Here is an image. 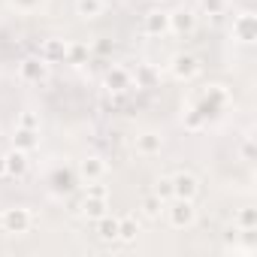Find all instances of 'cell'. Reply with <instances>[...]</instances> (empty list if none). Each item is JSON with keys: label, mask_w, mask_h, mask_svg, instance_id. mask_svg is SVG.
Segmentation results:
<instances>
[{"label": "cell", "mask_w": 257, "mask_h": 257, "mask_svg": "<svg viewBox=\"0 0 257 257\" xmlns=\"http://www.w3.org/2000/svg\"><path fill=\"white\" fill-rule=\"evenodd\" d=\"M164 215H167V221H170L173 230H188V227H194V221H197L194 200H179V197H173V200L164 206Z\"/></svg>", "instance_id": "1"}, {"label": "cell", "mask_w": 257, "mask_h": 257, "mask_svg": "<svg viewBox=\"0 0 257 257\" xmlns=\"http://www.w3.org/2000/svg\"><path fill=\"white\" fill-rule=\"evenodd\" d=\"M34 227V212L25 206H13L0 212V230L4 233H28Z\"/></svg>", "instance_id": "2"}, {"label": "cell", "mask_w": 257, "mask_h": 257, "mask_svg": "<svg viewBox=\"0 0 257 257\" xmlns=\"http://www.w3.org/2000/svg\"><path fill=\"white\" fill-rule=\"evenodd\" d=\"M19 79L28 82V85H43L49 79V64L37 55V58H25L19 64Z\"/></svg>", "instance_id": "3"}, {"label": "cell", "mask_w": 257, "mask_h": 257, "mask_svg": "<svg viewBox=\"0 0 257 257\" xmlns=\"http://www.w3.org/2000/svg\"><path fill=\"white\" fill-rule=\"evenodd\" d=\"M197 194H200V182H197V176L194 173H176L173 176V197H179V200H197Z\"/></svg>", "instance_id": "4"}, {"label": "cell", "mask_w": 257, "mask_h": 257, "mask_svg": "<svg viewBox=\"0 0 257 257\" xmlns=\"http://www.w3.org/2000/svg\"><path fill=\"white\" fill-rule=\"evenodd\" d=\"M143 34H146V37H167V34H170V13L152 10V13L143 19Z\"/></svg>", "instance_id": "5"}, {"label": "cell", "mask_w": 257, "mask_h": 257, "mask_svg": "<svg viewBox=\"0 0 257 257\" xmlns=\"http://www.w3.org/2000/svg\"><path fill=\"white\" fill-rule=\"evenodd\" d=\"M200 61L194 58V55H176L173 58V76L179 79V82H191L194 76H200Z\"/></svg>", "instance_id": "6"}, {"label": "cell", "mask_w": 257, "mask_h": 257, "mask_svg": "<svg viewBox=\"0 0 257 257\" xmlns=\"http://www.w3.org/2000/svg\"><path fill=\"white\" fill-rule=\"evenodd\" d=\"M233 37L239 43H254V37H257V19H254V13H242V16L233 19Z\"/></svg>", "instance_id": "7"}, {"label": "cell", "mask_w": 257, "mask_h": 257, "mask_svg": "<svg viewBox=\"0 0 257 257\" xmlns=\"http://www.w3.org/2000/svg\"><path fill=\"white\" fill-rule=\"evenodd\" d=\"M103 85H106V91H112V94H121V91H127V88H134L131 73H127L124 67H109L106 76H103Z\"/></svg>", "instance_id": "8"}, {"label": "cell", "mask_w": 257, "mask_h": 257, "mask_svg": "<svg viewBox=\"0 0 257 257\" xmlns=\"http://www.w3.org/2000/svg\"><path fill=\"white\" fill-rule=\"evenodd\" d=\"M40 58H43L46 64H58V61H64V58H67V43H64L61 37H49V40H43V43H40Z\"/></svg>", "instance_id": "9"}, {"label": "cell", "mask_w": 257, "mask_h": 257, "mask_svg": "<svg viewBox=\"0 0 257 257\" xmlns=\"http://www.w3.org/2000/svg\"><path fill=\"white\" fill-rule=\"evenodd\" d=\"M161 149H164V137H161V134L146 131V134L137 137V152H140L143 158H155V155H161Z\"/></svg>", "instance_id": "10"}, {"label": "cell", "mask_w": 257, "mask_h": 257, "mask_svg": "<svg viewBox=\"0 0 257 257\" xmlns=\"http://www.w3.org/2000/svg\"><path fill=\"white\" fill-rule=\"evenodd\" d=\"M197 28V16L188 10H176L170 13V34H191Z\"/></svg>", "instance_id": "11"}, {"label": "cell", "mask_w": 257, "mask_h": 257, "mask_svg": "<svg viewBox=\"0 0 257 257\" xmlns=\"http://www.w3.org/2000/svg\"><path fill=\"white\" fill-rule=\"evenodd\" d=\"M103 173H106V161H103V158L91 155V158L79 161V176H82L85 182H97V179H103Z\"/></svg>", "instance_id": "12"}, {"label": "cell", "mask_w": 257, "mask_h": 257, "mask_svg": "<svg viewBox=\"0 0 257 257\" xmlns=\"http://www.w3.org/2000/svg\"><path fill=\"white\" fill-rule=\"evenodd\" d=\"M4 158H7V170H10L13 179H22V176L28 173V167H31L28 152H22V149H13V152H7Z\"/></svg>", "instance_id": "13"}, {"label": "cell", "mask_w": 257, "mask_h": 257, "mask_svg": "<svg viewBox=\"0 0 257 257\" xmlns=\"http://www.w3.org/2000/svg\"><path fill=\"white\" fill-rule=\"evenodd\" d=\"M94 233H97V239H103V242H118V218H112V215L106 212L103 218L94 221Z\"/></svg>", "instance_id": "14"}, {"label": "cell", "mask_w": 257, "mask_h": 257, "mask_svg": "<svg viewBox=\"0 0 257 257\" xmlns=\"http://www.w3.org/2000/svg\"><path fill=\"white\" fill-rule=\"evenodd\" d=\"M106 206H109V200H103V197H85L82 206H79V212H82L88 221H97V218L106 215Z\"/></svg>", "instance_id": "15"}, {"label": "cell", "mask_w": 257, "mask_h": 257, "mask_svg": "<svg viewBox=\"0 0 257 257\" xmlns=\"http://www.w3.org/2000/svg\"><path fill=\"white\" fill-rule=\"evenodd\" d=\"M137 233H140V221H137L134 215L118 218V242L131 245V242H137Z\"/></svg>", "instance_id": "16"}, {"label": "cell", "mask_w": 257, "mask_h": 257, "mask_svg": "<svg viewBox=\"0 0 257 257\" xmlns=\"http://www.w3.org/2000/svg\"><path fill=\"white\" fill-rule=\"evenodd\" d=\"M13 146H16V149H22V152H34V149L40 146V131H28V127H16Z\"/></svg>", "instance_id": "17"}, {"label": "cell", "mask_w": 257, "mask_h": 257, "mask_svg": "<svg viewBox=\"0 0 257 257\" xmlns=\"http://www.w3.org/2000/svg\"><path fill=\"white\" fill-rule=\"evenodd\" d=\"M164 200L161 197H155V194H149V197H143V203H140V212H143V218L146 221H161V215H164Z\"/></svg>", "instance_id": "18"}, {"label": "cell", "mask_w": 257, "mask_h": 257, "mask_svg": "<svg viewBox=\"0 0 257 257\" xmlns=\"http://www.w3.org/2000/svg\"><path fill=\"white\" fill-rule=\"evenodd\" d=\"M155 79H158V73H155V67H149V64H137V73L131 76V82H137V88H152Z\"/></svg>", "instance_id": "19"}, {"label": "cell", "mask_w": 257, "mask_h": 257, "mask_svg": "<svg viewBox=\"0 0 257 257\" xmlns=\"http://www.w3.org/2000/svg\"><path fill=\"white\" fill-rule=\"evenodd\" d=\"M106 7V0H76V13L82 19H97Z\"/></svg>", "instance_id": "20"}, {"label": "cell", "mask_w": 257, "mask_h": 257, "mask_svg": "<svg viewBox=\"0 0 257 257\" xmlns=\"http://www.w3.org/2000/svg\"><path fill=\"white\" fill-rule=\"evenodd\" d=\"M64 61L67 64H76V67L88 64V46L85 43H67V58Z\"/></svg>", "instance_id": "21"}, {"label": "cell", "mask_w": 257, "mask_h": 257, "mask_svg": "<svg viewBox=\"0 0 257 257\" xmlns=\"http://www.w3.org/2000/svg\"><path fill=\"white\" fill-rule=\"evenodd\" d=\"M155 197H161L164 203H170L173 200V176H161L158 182H155V191H152Z\"/></svg>", "instance_id": "22"}, {"label": "cell", "mask_w": 257, "mask_h": 257, "mask_svg": "<svg viewBox=\"0 0 257 257\" xmlns=\"http://www.w3.org/2000/svg\"><path fill=\"white\" fill-rule=\"evenodd\" d=\"M16 127H28V131H40V115H37L34 109H22V115H19Z\"/></svg>", "instance_id": "23"}, {"label": "cell", "mask_w": 257, "mask_h": 257, "mask_svg": "<svg viewBox=\"0 0 257 257\" xmlns=\"http://www.w3.org/2000/svg\"><path fill=\"white\" fill-rule=\"evenodd\" d=\"M236 227H239V230H254V227H257V212H254V209H242V212L236 215Z\"/></svg>", "instance_id": "24"}, {"label": "cell", "mask_w": 257, "mask_h": 257, "mask_svg": "<svg viewBox=\"0 0 257 257\" xmlns=\"http://www.w3.org/2000/svg\"><path fill=\"white\" fill-rule=\"evenodd\" d=\"M85 197H103V200H109V188L97 179V182H88V188H85Z\"/></svg>", "instance_id": "25"}, {"label": "cell", "mask_w": 257, "mask_h": 257, "mask_svg": "<svg viewBox=\"0 0 257 257\" xmlns=\"http://www.w3.org/2000/svg\"><path fill=\"white\" fill-rule=\"evenodd\" d=\"M203 10H206L209 16H224L227 0H203Z\"/></svg>", "instance_id": "26"}, {"label": "cell", "mask_w": 257, "mask_h": 257, "mask_svg": "<svg viewBox=\"0 0 257 257\" xmlns=\"http://www.w3.org/2000/svg\"><path fill=\"white\" fill-rule=\"evenodd\" d=\"M203 112H188L185 115V127H188V131H200V127H203V118H200Z\"/></svg>", "instance_id": "27"}, {"label": "cell", "mask_w": 257, "mask_h": 257, "mask_svg": "<svg viewBox=\"0 0 257 257\" xmlns=\"http://www.w3.org/2000/svg\"><path fill=\"white\" fill-rule=\"evenodd\" d=\"M242 158H245V161H254V137H251V134L242 140Z\"/></svg>", "instance_id": "28"}, {"label": "cell", "mask_w": 257, "mask_h": 257, "mask_svg": "<svg viewBox=\"0 0 257 257\" xmlns=\"http://www.w3.org/2000/svg\"><path fill=\"white\" fill-rule=\"evenodd\" d=\"M10 4H13L16 10H22V13H31V10L40 7V0H10Z\"/></svg>", "instance_id": "29"}, {"label": "cell", "mask_w": 257, "mask_h": 257, "mask_svg": "<svg viewBox=\"0 0 257 257\" xmlns=\"http://www.w3.org/2000/svg\"><path fill=\"white\" fill-rule=\"evenodd\" d=\"M0 179H10V170H7V158L0 155Z\"/></svg>", "instance_id": "30"}]
</instances>
